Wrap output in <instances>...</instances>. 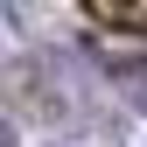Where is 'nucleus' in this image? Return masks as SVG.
I'll return each mask as SVG.
<instances>
[{"label":"nucleus","mask_w":147,"mask_h":147,"mask_svg":"<svg viewBox=\"0 0 147 147\" xmlns=\"http://www.w3.org/2000/svg\"><path fill=\"white\" fill-rule=\"evenodd\" d=\"M14 105L35 119H77V91L63 84V70L49 56H21L14 63Z\"/></svg>","instance_id":"nucleus-1"},{"label":"nucleus","mask_w":147,"mask_h":147,"mask_svg":"<svg viewBox=\"0 0 147 147\" xmlns=\"http://www.w3.org/2000/svg\"><path fill=\"white\" fill-rule=\"evenodd\" d=\"M91 14L126 28V35H147V0H91Z\"/></svg>","instance_id":"nucleus-2"}]
</instances>
